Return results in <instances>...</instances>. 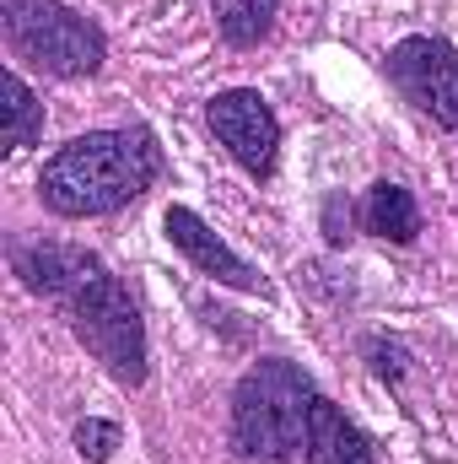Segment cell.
<instances>
[{
	"label": "cell",
	"mask_w": 458,
	"mask_h": 464,
	"mask_svg": "<svg viewBox=\"0 0 458 464\" xmlns=\"http://www.w3.org/2000/svg\"><path fill=\"white\" fill-rule=\"evenodd\" d=\"M11 265H16L27 292H38V297L65 308L76 341L109 367L114 383H124V389L146 383V324H140V308H135L124 281L98 254H87L76 243H22L11 254Z\"/></svg>",
	"instance_id": "1"
},
{
	"label": "cell",
	"mask_w": 458,
	"mask_h": 464,
	"mask_svg": "<svg viewBox=\"0 0 458 464\" xmlns=\"http://www.w3.org/2000/svg\"><path fill=\"white\" fill-rule=\"evenodd\" d=\"M157 173L162 151L146 130H92L43 162L38 195L54 217H109L140 200Z\"/></svg>",
	"instance_id": "2"
},
{
	"label": "cell",
	"mask_w": 458,
	"mask_h": 464,
	"mask_svg": "<svg viewBox=\"0 0 458 464\" xmlns=\"http://www.w3.org/2000/svg\"><path fill=\"white\" fill-rule=\"evenodd\" d=\"M319 389L297 362L264 356L232 394V449L248 464H308Z\"/></svg>",
	"instance_id": "3"
},
{
	"label": "cell",
	"mask_w": 458,
	"mask_h": 464,
	"mask_svg": "<svg viewBox=\"0 0 458 464\" xmlns=\"http://www.w3.org/2000/svg\"><path fill=\"white\" fill-rule=\"evenodd\" d=\"M5 44L33 71H49L60 82L92 76L109 54V38L92 16L71 11L65 0H5Z\"/></svg>",
	"instance_id": "4"
},
{
	"label": "cell",
	"mask_w": 458,
	"mask_h": 464,
	"mask_svg": "<svg viewBox=\"0 0 458 464\" xmlns=\"http://www.w3.org/2000/svg\"><path fill=\"white\" fill-rule=\"evenodd\" d=\"M388 82L432 124L458 130V49L448 38H432V33L399 38L388 49Z\"/></svg>",
	"instance_id": "5"
},
{
	"label": "cell",
	"mask_w": 458,
	"mask_h": 464,
	"mask_svg": "<svg viewBox=\"0 0 458 464\" xmlns=\"http://www.w3.org/2000/svg\"><path fill=\"white\" fill-rule=\"evenodd\" d=\"M205 119H211L216 140L227 146V157L243 173H253V179H270V173H275V157H281V119H275V109H270L259 92H248V87L222 92V98H211Z\"/></svg>",
	"instance_id": "6"
},
{
	"label": "cell",
	"mask_w": 458,
	"mask_h": 464,
	"mask_svg": "<svg viewBox=\"0 0 458 464\" xmlns=\"http://www.w3.org/2000/svg\"><path fill=\"white\" fill-rule=\"evenodd\" d=\"M162 227H167V237H173V248H178L195 270H205L211 281H222V286H232V292H259V297L270 292V286H264V276H259L243 254H232L227 243L205 227L189 206H173V211L162 217Z\"/></svg>",
	"instance_id": "7"
},
{
	"label": "cell",
	"mask_w": 458,
	"mask_h": 464,
	"mask_svg": "<svg viewBox=\"0 0 458 464\" xmlns=\"http://www.w3.org/2000/svg\"><path fill=\"white\" fill-rule=\"evenodd\" d=\"M308 464H377L367 432L356 421H345L335 411V400H324V394H319V411H313V454H308Z\"/></svg>",
	"instance_id": "8"
},
{
	"label": "cell",
	"mask_w": 458,
	"mask_h": 464,
	"mask_svg": "<svg viewBox=\"0 0 458 464\" xmlns=\"http://www.w3.org/2000/svg\"><path fill=\"white\" fill-rule=\"evenodd\" d=\"M361 222H367V232H377V237H388V243H415V237H421V211H415L410 189H405V184H388V179L367 189Z\"/></svg>",
	"instance_id": "9"
},
{
	"label": "cell",
	"mask_w": 458,
	"mask_h": 464,
	"mask_svg": "<svg viewBox=\"0 0 458 464\" xmlns=\"http://www.w3.org/2000/svg\"><path fill=\"white\" fill-rule=\"evenodd\" d=\"M275 11H281V0H211V16H216L222 38L237 44V49H248V44L270 38Z\"/></svg>",
	"instance_id": "10"
},
{
	"label": "cell",
	"mask_w": 458,
	"mask_h": 464,
	"mask_svg": "<svg viewBox=\"0 0 458 464\" xmlns=\"http://www.w3.org/2000/svg\"><path fill=\"white\" fill-rule=\"evenodd\" d=\"M0 87H5V151H22V146H33L43 135V103L33 98V87L16 71Z\"/></svg>",
	"instance_id": "11"
},
{
	"label": "cell",
	"mask_w": 458,
	"mask_h": 464,
	"mask_svg": "<svg viewBox=\"0 0 458 464\" xmlns=\"http://www.w3.org/2000/svg\"><path fill=\"white\" fill-rule=\"evenodd\" d=\"M114 449H119V427H114V421L87 416V421L76 427V454H81V459L103 464V459H114Z\"/></svg>",
	"instance_id": "12"
},
{
	"label": "cell",
	"mask_w": 458,
	"mask_h": 464,
	"mask_svg": "<svg viewBox=\"0 0 458 464\" xmlns=\"http://www.w3.org/2000/svg\"><path fill=\"white\" fill-rule=\"evenodd\" d=\"M367 362H372V372L383 378V383H399L405 372H410V356H405V346L399 341H367Z\"/></svg>",
	"instance_id": "13"
},
{
	"label": "cell",
	"mask_w": 458,
	"mask_h": 464,
	"mask_svg": "<svg viewBox=\"0 0 458 464\" xmlns=\"http://www.w3.org/2000/svg\"><path fill=\"white\" fill-rule=\"evenodd\" d=\"M324 232H329V243H345V237H350V206H345V195H329V206H324Z\"/></svg>",
	"instance_id": "14"
}]
</instances>
